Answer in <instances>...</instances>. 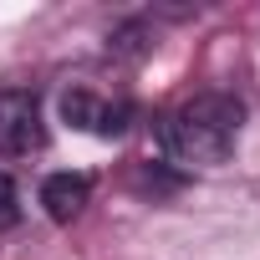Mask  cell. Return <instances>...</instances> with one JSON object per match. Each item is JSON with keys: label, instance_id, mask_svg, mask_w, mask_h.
<instances>
[{"label": "cell", "instance_id": "obj_3", "mask_svg": "<svg viewBox=\"0 0 260 260\" xmlns=\"http://www.w3.org/2000/svg\"><path fill=\"white\" fill-rule=\"evenodd\" d=\"M61 117H67L72 127H82V133L122 138V133H127V117H133V107H127V102H102L97 92L72 87V92H61Z\"/></svg>", "mask_w": 260, "mask_h": 260}, {"label": "cell", "instance_id": "obj_1", "mask_svg": "<svg viewBox=\"0 0 260 260\" xmlns=\"http://www.w3.org/2000/svg\"><path fill=\"white\" fill-rule=\"evenodd\" d=\"M240 122H245V102L230 92H199L184 107H174L164 117V153L174 164H194V169H214L235 153L240 143Z\"/></svg>", "mask_w": 260, "mask_h": 260}, {"label": "cell", "instance_id": "obj_4", "mask_svg": "<svg viewBox=\"0 0 260 260\" xmlns=\"http://www.w3.org/2000/svg\"><path fill=\"white\" fill-rule=\"evenodd\" d=\"M92 199V179L87 174H51L41 184V209L56 219V224H72Z\"/></svg>", "mask_w": 260, "mask_h": 260}, {"label": "cell", "instance_id": "obj_2", "mask_svg": "<svg viewBox=\"0 0 260 260\" xmlns=\"http://www.w3.org/2000/svg\"><path fill=\"white\" fill-rule=\"evenodd\" d=\"M46 148L41 102L31 92H0V158H31Z\"/></svg>", "mask_w": 260, "mask_h": 260}, {"label": "cell", "instance_id": "obj_5", "mask_svg": "<svg viewBox=\"0 0 260 260\" xmlns=\"http://www.w3.org/2000/svg\"><path fill=\"white\" fill-rule=\"evenodd\" d=\"M21 224V194H16V184L0 174V230H16Z\"/></svg>", "mask_w": 260, "mask_h": 260}]
</instances>
